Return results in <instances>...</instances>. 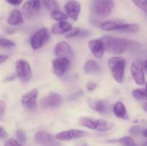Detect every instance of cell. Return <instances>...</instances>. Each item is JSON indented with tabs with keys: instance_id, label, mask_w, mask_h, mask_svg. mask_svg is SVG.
Listing matches in <instances>:
<instances>
[{
	"instance_id": "34",
	"label": "cell",
	"mask_w": 147,
	"mask_h": 146,
	"mask_svg": "<svg viewBox=\"0 0 147 146\" xmlns=\"http://www.w3.org/2000/svg\"><path fill=\"white\" fill-rule=\"evenodd\" d=\"M6 104L4 101L0 100V120H2L4 118V113H5Z\"/></svg>"
},
{
	"instance_id": "38",
	"label": "cell",
	"mask_w": 147,
	"mask_h": 146,
	"mask_svg": "<svg viewBox=\"0 0 147 146\" xmlns=\"http://www.w3.org/2000/svg\"><path fill=\"white\" fill-rule=\"evenodd\" d=\"M7 137V133L3 127H0V138H6Z\"/></svg>"
},
{
	"instance_id": "27",
	"label": "cell",
	"mask_w": 147,
	"mask_h": 146,
	"mask_svg": "<svg viewBox=\"0 0 147 146\" xmlns=\"http://www.w3.org/2000/svg\"><path fill=\"white\" fill-rule=\"evenodd\" d=\"M139 30V26L136 24H123V28L120 31L122 32H129V33H135L137 32Z\"/></svg>"
},
{
	"instance_id": "46",
	"label": "cell",
	"mask_w": 147,
	"mask_h": 146,
	"mask_svg": "<svg viewBox=\"0 0 147 146\" xmlns=\"http://www.w3.org/2000/svg\"><path fill=\"white\" fill-rule=\"evenodd\" d=\"M144 146H147V141L145 142V143H144Z\"/></svg>"
},
{
	"instance_id": "43",
	"label": "cell",
	"mask_w": 147,
	"mask_h": 146,
	"mask_svg": "<svg viewBox=\"0 0 147 146\" xmlns=\"http://www.w3.org/2000/svg\"><path fill=\"white\" fill-rule=\"evenodd\" d=\"M143 135L145 136V137H147V129L143 130Z\"/></svg>"
},
{
	"instance_id": "41",
	"label": "cell",
	"mask_w": 147,
	"mask_h": 146,
	"mask_svg": "<svg viewBox=\"0 0 147 146\" xmlns=\"http://www.w3.org/2000/svg\"><path fill=\"white\" fill-rule=\"evenodd\" d=\"M76 146H88V145L86 143H84V142H80V143H78V144L76 145Z\"/></svg>"
},
{
	"instance_id": "26",
	"label": "cell",
	"mask_w": 147,
	"mask_h": 146,
	"mask_svg": "<svg viewBox=\"0 0 147 146\" xmlns=\"http://www.w3.org/2000/svg\"><path fill=\"white\" fill-rule=\"evenodd\" d=\"M50 16H51V17L53 19L56 20V21H65V20L67 19V17H68L67 16V14L62 12V11H60L59 9L54 10V11H51V13H50Z\"/></svg>"
},
{
	"instance_id": "10",
	"label": "cell",
	"mask_w": 147,
	"mask_h": 146,
	"mask_svg": "<svg viewBox=\"0 0 147 146\" xmlns=\"http://www.w3.org/2000/svg\"><path fill=\"white\" fill-rule=\"evenodd\" d=\"M53 71L57 76H62L68 70L70 67V62L69 59L57 57L53 62Z\"/></svg>"
},
{
	"instance_id": "33",
	"label": "cell",
	"mask_w": 147,
	"mask_h": 146,
	"mask_svg": "<svg viewBox=\"0 0 147 146\" xmlns=\"http://www.w3.org/2000/svg\"><path fill=\"white\" fill-rule=\"evenodd\" d=\"M4 146H22L19 142L14 139H9L4 143Z\"/></svg>"
},
{
	"instance_id": "3",
	"label": "cell",
	"mask_w": 147,
	"mask_h": 146,
	"mask_svg": "<svg viewBox=\"0 0 147 146\" xmlns=\"http://www.w3.org/2000/svg\"><path fill=\"white\" fill-rule=\"evenodd\" d=\"M114 7L113 0H92L90 9L97 17H106L111 13Z\"/></svg>"
},
{
	"instance_id": "35",
	"label": "cell",
	"mask_w": 147,
	"mask_h": 146,
	"mask_svg": "<svg viewBox=\"0 0 147 146\" xmlns=\"http://www.w3.org/2000/svg\"><path fill=\"white\" fill-rule=\"evenodd\" d=\"M142 132V127L139 126H135L130 129V133L133 135H138Z\"/></svg>"
},
{
	"instance_id": "31",
	"label": "cell",
	"mask_w": 147,
	"mask_h": 146,
	"mask_svg": "<svg viewBox=\"0 0 147 146\" xmlns=\"http://www.w3.org/2000/svg\"><path fill=\"white\" fill-rule=\"evenodd\" d=\"M132 1L134 3V4L136 7H139L142 11L147 13V5L144 4L143 0H132Z\"/></svg>"
},
{
	"instance_id": "15",
	"label": "cell",
	"mask_w": 147,
	"mask_h": 146,
	"mask_svg": "<svg viewBox=\"0 0 147 146\" xmlns=\"http://www.w3.org/2000/svg\"><path fill=\"white\" fill-rule=\"evenodd\" d=\"M89 49L95 57L101 59L105 52V46L100 40H93L88 42Z\"/></svg>"
},
{
	"instance_id": "37",
	"label": "cell",
	"mask_w": 147,
	"mask_h": 146,
	"mask_svg": "<svg viewBox=\"0 0 147 146\" xmlns=\"http://www.w3.org/2000/svg\"><path fill=\"white\" fill-rule=\"evenodd\" d=\"M6 1L11 5H20L22 3L23 0H6Z\"/></svg>"
},
{
	"instance_id": "29",
	"label": "cell",
	"mask_w": 147,
	"mask_h": 146,
	"mask_svg": "<svg viewBox=\"0 0 147 146\" xmlns=\"http://www.w3.org/2000/svg\"><path fill=\"white\" fill-rule=\"evenodd\" d=\"M0 45L4 48H12L15 46V44L11 40H8V39H4V38H0Z\"/></svg>"
},
{
	"instance_id": "9",
	"label": "cell",
	"mask_w": 147,
	"mask_h": 146,
	"mask_svg": "<svg viewBox=\"0 0 147 146\" xmlns=\"http://www.w3.org/2000/svg\"><path fill=\"white\" fill-rule=\"evenodd\" d=\"M40 7V0H28L24 4L22 10L27 19H31L39 12Z\"/></svg>"
},
{
	"instance_id": "42",
	"label": "cell",
	"mask_w": 147,
	"mask_h": 146,
	"mask_svg": "<svg viewBox=\"0 0 147 146\" xmlns=\"http://www.w3.org/2000/svg\"><path fill=\"white\" fill-rule=\"evenodd\" d=\"M143 66H144V70H145V71L147 72V60L143 62Z\"/></svg>"
},
{
	"instance_id": "45",
	"label": "cell",
	"mask_w": 147,
	"mask_h": 146,
	"mask_svg": "<svg viewBox=\"0 0 147 146\" xmlns=\"http://www.w3.org/2000/svg\"><path fill=\"white\" fill-rule=\"evenodd\" d=\"M144 2V4H146V5H147V0H143Z\"/></svg>"
},
{
	"instance_id": "40",
	"label": "cell",
	"mask_w": 147,
	"mask_h": 146,
	"mask_svg": "<svg viewBox=\"0 0 147 146\" xmlns=\"http://www.w3.org/2000/svg\"><path fill=\"white\" fill-rule=\"evenodd\" d=\"M8 59V56L4 55V54H0V64H2L3 62L6 61Z\"/></svg>"
},
{
	"instance_id": "28",
	"label": "cell",
	"mask_w": 147,
	"mask_h": 146,
	"mask_svg": "<svg viewBox=\"0 0 147 146\" xmlns=\"http://www.w3.org/2000/svg\"><path fill=\"white\" fill-rule=\"evenodd\" d=\"M122 146H136L134 140L131 137H123L117 140Z\"/></svg>"
},
{
	"instance_id": "8",
	"label": "cell",
	"mask_w": 147,
	"mask_h": 146,
	"mask_svg": "<svg viewBox=\"0 0 147 146\" xmlns=\"http://www.w3.org/2000/svg\"><path fill=\"white\" fill-rule=\"evenodd\" d=\"M63 97L57 93H52L40 101V106L43 108H55L62 105Z\"/></svg>"
},
{
	"instance_id": "1",
	"label": "cell",
	"mask_w": 147,
	"mask_h": 146,
	"mask_svg": "<svg viewBox=\"0 0 147 146\" xmlns=\"http://www.w3.org/2000/svg\"><path fill=\"white\" fill-rule=\"evenodd\" d=\"M105 46V49L110 53L116 55L121 54L128 48L131 42L125 39L106 36L101 39Z\"/></svg>"
},
{
	"instance_id": "5",
	"label": "cell",
	"mask_w": 147,
	"mask_h": 146,
	"mask_svg": "<svg viewBox=\"0 0 147 146\" xmlns=\"http://www.w3.org/2000/svg\"><path fill=\"white\" fill-rule=\"evenodd\" d=\"M131 72L136 84L143 85L145 84V74L143 62L139 59L135 60L131 66Z\"/></svg>"
},
{
	"instance_id": "22",
	"label": "cell",
	"mask_w": 147,
	"mask_h": 146,
	"mask_svg": "<svg viewBox=\"0 0 147 146\" xmlns=\"http://www.w3.org/2000/svg\"><path fill=\"white\" fill-rule=\"evenodd\" d=\"M100 70V67L99 64L94 60H88L84 65V70L87 74L98 72Z\"/></svg>"
},
{
	"instance_id": "17",
	"label": "cell",
	"mask_w": 147,
	"mask_h": 146,
	"mask_svg": "<svg viewBox=\"0 0 147 146\" xmlns=\"http://www.w3.org/2000/svg\"><path fill=\"white\" fill-rule=\"evenodd\" d=\"M72 29V25L66 21H60L57 24H54L52 27V33L55 34H63L67 33Z\"/></svg>"
},
{
	"instance_id": "4",
	"label": "cell",
	"mask_w": 147,
	"mask_h": 146,
	"mask_svg": "<svg viewBox=\"0 0 147 146\" xmlns=\"http://www.w3.org/2000/svg\"><path fill=\"white\" fill-rule=\"evenodd\" d=\"M17 76L23 82H27L31 80L32 70L30 64L24 60H20L15 64Z\"/></svg>"
},
{
	"instance_id": "44",
	"label": "cell",
	"mask_w": 147,
	"mask_h": 146,
	"mask_svg": "<svg viewBox=\"0 0 147 146\" xmlns=\"http://www.w3.org/2000/svg\"><path fill=\"white\" fill-rule=\"evenodd\" d=\"M143 107H144V110L147 112V102L146 103H145V104H144Z\"/></svg>"
},
{
	"instance_id": "20",
	"label": "cell",
	"mask_w": 147,
	"mask_h": 146,
	"mask_svg": "<svg viewBox=\"0 0 147 146\" xmlns=\"http://www.w3.org/2000/svg\"><path fill=\"white\" fill-rule=\"evenodd\" d=\"M113 113L119 118L127 119V112L125 105L121 102H117L113 106Z\"/></svg>"
},
{
	"instance_id": "11",
	"label": "cell",
	"mask_w": 147,
	"mask_h": 146,
	"mask_svg": "<svg viewBox=\"0 0 147 146\" xmlns=\"http://www.w3.org/2000/svg\"><path fill=\"white\" fill-rule=\"evenodd\" d=\"M37 94H38V90L36 88L30 90L23 94L22 97V104L29 110H34L37 104Z\"/></svg>"
},
{
	"instance_id": "14",
	"label": "cell",
	"mask_w": 147,
	"mask_h": 146,
	"mask_svg": "<svg viewBox=\"0 0 147 146\" xmlns=\"http://www.w3.org/2000/svg\"><path fill=\"white\" fill-rule=\"evenodd\" d=\"M80 4L76 1L70 0L67 1L65 5V10L68 17L74 21H77L80 12Z\"/></svg>"
},
{
	"instance_id": "32",
	"label": "cell",
	"mask_w": 147,
	"mask_h": 146,
	"mask_svg": "<svg viewBox=\"0 0 147 146\" xmlns=\"http://www.w3.org/2000/svg\"><path fill=\"white\" fill-rule=\"evenodd\" d=\"M80 29L79 28H75L73 29H71L70 31L67 33L65 34L66 38H72V37H76V36H78L80 34Z\"/></svg>"
},
{
	"instance_id": "7",
	"label": "cell",
	"mask_w": 147,
	"mask_h": 146,
	"mask_svg": "<svg viewBox=\"0 0 147 146\" xmlns=\"http://www.w3.org/2000/svg\"><path fill=\"white\" fill-rule=\"evenodd\" d=\"M34 138L36 142L41 146H61V144L47 132H37Z\"/></svg>"
},
{
	"instance_id": "25",
	"label": "cell",
	"mask_w": 147,
	"mask_h": 146,
	"mask_svg": "<svg viewBox=\"0 0 147 146\" xmlns=\"http://www.w3.org/2000/svg\"><path fill=\"white\" fill-rule=\"evenodd\" d=\"M132 94L134 97L137 100H142L147 99V92L145 89L139 88L134 90L132 91Z\"/></svg>"
},
{
	"instance_id": "47",
	"label": "cell",
	"mask_w": 147,
	"mask_h": 146,
	"mask_svg": "<svg viewBox=\"0 0 147 146\" xmlns=\"http://www.w3.org/2000/svg\"><path fill=\"white\" fill-rule=\"evenodd\" d=\"M145 85H146V89H145V90H146V91L147 92V82H146V84H145Z\"/></svg>"
},
{
	"instance_id": "16",
	"label": "cell",
	"mask_w": 147,
	"mask_h": 146,
	"mask_svg": "<svg viewBox=\"0 0 147 146\" xmlns=\"http://www.w3.org/2000/svg\"><path fill=\"white\" fill-rule=\"evenodd\" d=\"M89 104L93 110L100 113H107L110 108L109 102L107 101H105V100H90L89 101Z\"/></svg>"
},
{
	"instance_id": "21",
	"label": "cell",
	"mask_w": 147,
	"mask_h": 146,
	"mask_svg": "<svg viewBox=\"0 0 147 146\" xmlns=\"http://www.w3.org/2000/svg\"><path fill=\"white\" fill-rule=\"evenodd\" d=\"M78 123L83 127H88L89 129L96 130V128H97L98 120H94V119L90 118V117H83L79 119Z\"/></svg>"
},
{
	"instance_id": "2",
	"label": "cell",
	"mask_w": 147,
	"mask_h": 146,
	"mask_svg": "<svg viewBox=\"0 0 147 146\" xmlns=\"http://www.w3.org/2000/svg\"><path fill=\"white\" fill-rule=\"evenodd\" d=\"M108 64L115 80L119 83L123 82L126 66L125 59L121 57H111L108 60Z\"/></svg>"
},
{
	"instance_id": "19",
	"label": "cell",
	"mask_w": 147,
	"mask_h": 146,
	"mask_svg": "<svg viewBox=\"0 0 147 146\" xmlns=\"http://www.w3.org/2000/svg\"><path fill=\"white\" fill-rule=\"evenodd\" d=\"M7 22L9 24L12 26H17L22 24L23 17L20 11H19L18 9L13 10L7 19Z\"/></svg>"
},
{
	"instance_id": "39",
	"label": "cell",
	"mask_w": 147,
	"mask_h": 146,
	"mask_svg": "<svg viewBox=\"0 0 147 146\" xmlns=\"http://www.w3.org/2000/svg\"><path fill=\"white\" fill-rule=\"evenodd\" d=\"M89 34H90V32L88 31H86V30H81L80 29V34H79L78 36H80V37H87V36H88Z\"/></svg>"
},
{
	"instance_id": "12",
	"label": "cell",
	"mask_w": 147,
	"mask_h": 146,
	"mask_svg": "<svg viewBox=\"0 0 147 146\" xmlns=\"http://www.w3.org/2000/svg\"><path fill=\"white\" fill-rule=\"evenodd\" d=\"M54 53L57 57H63L70 60L73 56V51L68 43L65 41L60 42L54 48Z\"/></svg>"
},
{
	"instance_id": "30",
	"label": "cell",
	"mask_w": 147,
	"mask_h": 146,
	"mask_svg": "<svg viewBox=\"0 0 147 146\" xmlns=\"http://www.w3.org/2000/svg\"><path fill=\"white\" fill-rule=\"evenodd\" d=\"M16 136H17V138L18 139L19 142L21 143H24L27 140V137H26V135L22 130H18L16 132Z\"/></svg>"
},
{
	"instance_id": "13",
	"label": "cell",
	"mask_w": 147,
	"mask_h": 146,
	"mask_svg": "<svg viewBox=\"0 0 147 146\" xmlns=\"http://www.w3.org/2000/svg\"><path fill=\"white\" fill-rule=\"evenodd\" d=\"M88 135V133L83 130H69L59 133L56 135V139L59 140H72L81 138Z\"/></svg>"
},
{
	"instance_id": "6",
	"label": "cell",
	"mask_w": 147,
	"mask_h": 146,
	"mask_svg": "<svg viewBox=\"0 0 147 146\" xmlns=\"http://www.w3.org/2000/svg\"><path fill=\"white\" fill-rule=\"evenodd\" d=\"M50 40V34L46 28L37 31L31 38L30 44L33 50L40 49Z\"/></svg>"
},
{
	"instance_id": "18",
	"label": "cell",
	"mask_w": 147,
	"mask_h": 146,
	"mask_svg": "<svg viewBox=\"0 0 147 146\" xmlns=\"http://www.w3.org/2000/svg\"><path fill=\"white\" fill-rule=\"evenodd\" d=\"M123 23L119 21H106L100 24V29L104 31H120Z\"/></svg>"
},
{
	"instance_id": "23",
	"label": "cell",
	"mask_w": 147,
	"mask_h": 146,
	"mask_svg": "<svg viewBox=\"0 0 147 146\" xmlns=\"http://www.w3.org/2000/svg\"><path fill=\"white\" fill-rule=\"evenodd\" d=\"M113 124L109 121L103 120H98V125L96 130L100 132H105L110 130L113 128Z\"/></svg>"
},
{
	"instance_id": "24",
	"label": "cell",
	"mask_w": 147,
	"mask_h": 146,
	"mask_svg": "<svg viewBox=\"0 0 147 146\" xmlns=\"http://www.w3.org/2000/svg\"><path fill=\"white\" fill-rule=\"evenodd\" d=\"M42 1L45 8L48 11H53L54 10H57L60 9V4L57 0H42Z\"/></svg>"
},
{
	"instance_id": "36",
	"label": "cell",
	"mask_w": 147,
	"mask_h": 146,
	"mask_svg": "<svg viewBox=\"0 0 147 146\" xmlns=\"http://www.w3.org/2000/svg\"><path fill=\"white\" fill-rule=\"evenodd\" d=\"M96 87H97V84L96 82H94L90 81L87 84V89L88 90H90V91H93Z\"/></svg>"
}]
</instances>
